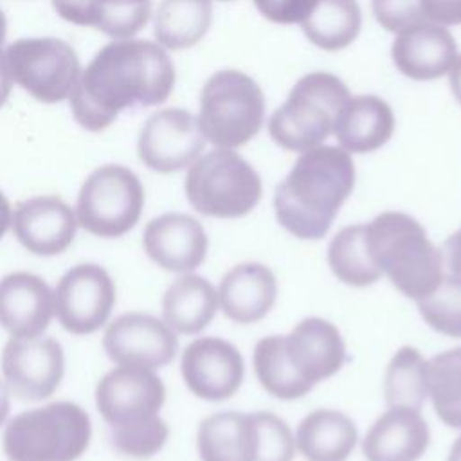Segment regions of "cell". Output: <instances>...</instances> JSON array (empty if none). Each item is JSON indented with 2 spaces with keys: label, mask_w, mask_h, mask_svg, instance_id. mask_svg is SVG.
<instances>
[{
  "label": "cell",
  "mask_w": 461,
  "mask_h": 461,
  "mask_svg": "<svg viewBox=\"0 0 461 461\" xmlns=\"http://www.w3.org/2000/svg\"><path fill=\"white\" fill-rule=\"evenodd\" d=\"M176 74L166 49L148 40H113L81 70L68 97L76 122L88 131L106 130L128 108L164 103Z\"/></svg>",
  "instance_id": "cell-1"
},
{
  "label": "cell",
  "mask_w": 461,
  "mask_h": 461,
  "mask_svg": "<svg viewBox=\"0 0 461 461\" xmlns=\"http://www.w3.org/2000/svg\"><path fill=\"white\" fill-rule=\"evenodd\" d=\"M355 164L339 146L303 151L276 187L274 211L281 227L299 240H321L355 187Z\"/></svg>",
  "instance_id": "cell-2"
},
{
  "label": "cell",
  "mask_w": 461,
  "mask_h": 461,
  "mask_svg": "<svg viewBox=\"0 0 461 461\" xmlns=\"http://www.w3.org/2000/svg\"><path fill=\"white\" fill-rule=\"evenodd\" d=\"M344 362L340 331L321 317L303 319L288 335L263 337L252 353L258 382L279 400L303 398L317 382L339 373Z\"/></svg>",
  "instance_id": "cell-3"
},
{
  "label": "cell",
  "mask_w": 461,
  "mask_h": 461,
  "mask_svg": "<svg viewBox=\"0 0 461 461\" xmlns=\"http://www.w3.org/2000/svg\"><path fill=\"white\" fill-rule=\"evenodd\" d=\"M366 245L375 267L409 299L427 297L443 279V254L411 214H378L366 225Z\"/></svg>",
  "instance_id": "cell-4"
},
{
  "label": "cell",
  "mask_w": 461,
  "mask_h": 461,
  "mask_svg": "<svg viewBox=\"0 0 461 461\" xmlns=\"http://www.w3.org/2000/svg\"><path fill=\"white\" fill-rule=\"evenodd\" d=\"M90 438L88 412L74 402L59 400L9 420L2 448L9 461H77Z\"/></svg>",
  "instance_id": "cell-5"
},
{
  "label": "cell",
  "mask_w": 461,
  "mask_h": 461,
  "mask_svg": "<svg viewBox=\"0 0 461 461\" xmlns=\"http://www.w3.org/2000/svg\"><path fill=\"white\" fill-rule=\"evenodd\" d=\"M196 448L202 461H292L295 438L274 412L223 411L200 421Z\"/></svg>",
  "instance_id": "cell-6"
},
{
  "label": "cell",
  "mask_w": 461,
  "mask_h": 461,
  "mask_svg": "<svg viewBox=\"0 0 461 461\" xmlns=\"http://www.w3.org/2000/svg\"><path fill=\"white\" fill-rule=\"evenodd\" d=\"M349 97L346 83L335 74L321 70L304 74L270 115L268 133L279 148L288 151L303 153L322 146Z\"/></svg>",
  "instance_id": "cell-7"
},
{
  "label": "cell",
  "mask_w": 461,
  "mask_h": 461,
  "mask_svg": "<svg viewBox=\"0 0 461 461\" xmlns=\"http://www.w3.org/2000/svg\"><path fill=\"white\" fill-rule=\"evenodd\" d=\"M198 126L205 142L234 149L252 140L265 122V94L245 72H214L202 86Z\"/></svg>",
  "instance_id": "cell-8"
},
{
  "label": "cell",
  "mask_w": 461,
  "mask_h": 461,
  "mask_svg": "<svg viewBox=\"0 0 461 461\" xmlns=\"http://www.w3.org/2000/svg\"><path fill=\"white\" fill-rule=\"evenodd\" d=\"M184 189L191 207L211 218H241L259 203L263 194L258 171L227 148L200 155L187 167Z\"/></svg>",
  "instance_id": "cell-9"
},
{
  "label": "cell",
  "mask_w": 461,
  "mask_h": 461,
  "mask_svg": "<svg viewBox=\"0 0 461 461\" xmlns=\"http://www.w3.org/2000/svg\"><path fill=\"white\" fill-rule=\"evenodd\" d=\"M144 187L126 166L104 164L83 182L77 202V225L97 238H121L140 220Z\"/></svg>",
  "instance_id": "cell-10"
},
{
  "label": "cell",
  "mask_w": 461,
  "mask_h": 461,
  "mask_svg": "<svg viewBox=\"0 0 461 461\" xmlns=\"http://www.w3.org/2000/svg\"><path fill=\"white\" fill-rule=\"evenodd\" d=\"M4 54L13 83L40 103L68 99L81 74L76 50L59 38H22Z\"/></svg>",
  "instance_id": "cell-11"
},
{
  "label": "cell",
  "mask_w": 461,
  "mask_h": 461,
  "mask_svg": "<svg viewBox=\"0 0 461 461\" xmlns=\"http://www.w3.org/2000/svg\"><path fill=\"white\" fill-rule=\"evenodd\" d=\"M115 301L112 276L97 263H79L68 268L54 288V315L68 333L90 335L108 322Z\"/></svg>",
  "instance_id": "cell-12"
},
{
  "label": "cell",
  "mask_w": 461,
  "mask_h": 461,
  "mask_svg": "<svg viewBox=\"0 0 461 461\" xmlns=\"http://www.w3.org/2000/svg\"><path fill=\"white\" fill-rule=\"evenodd\" d=\"M166 387L153 369L117 366L101 376L95 405L110 429H126L158 418Z\"/></svg>",
  "instance_id": "cell-13"
},
{
  "label": "cell",
  "mask_w": 461,
  "mask_h": 461,
  "mask_svg": "<svg viewBox=\"0 0 461 461\" xmlns=\"http://www.w3.org/2000/svg\"><path fill=\"white\" fill-rule=\"evenodd\" d=\"M65 375V353L54 337H11L2 351V376L9 393L40 402L56 393Z\"/></svg>",
  "instance_id": "cell-14"
},
{
  "label": "cell",
  "mask_w": 461,
  "mask_h": 461,
  "mask_svg": "<svg viewBox=\"0 0 461 461\" xmlns=\"http://www.w3.org/2000/svg\"><path fill=\"white\" fill-rule=\"evenodd\" d=\"M203 146L196 115L184 108H164L142 124L137 155L148 169L169 175L189 167L202 155Z\"/></svg>",
  "instance_id": "cell-15"
},
{
  "label": "cell",
  "mask_w": 461,
  "mask_h": 461,
  "mask_svg": "<svg viewBox=\"0 0 461 461\" xmlns=\"http://www.w3.org/2000/svg\"><path fill=\"white\" fill-rule=\"evenodd\" d=\"M103 349L117 366L155 371L173 362L178 339L162 319L144 312H128L108 324L103 335Z\"/></svg>",
  "instance_id": "cell-16"
},
{
  "label": "cell",
  "mask_w": 461,
  "mask_h": 461,
  "mask_svg": "<svg viewBox=\"0 0 461 461\" xmlns=\"http://www.w3.org/2000/svg\"><path fill=\"white\" fill-rule=\"evenodd\" d=\"M180 373L187 389L209 402H221L240 389L245 366L238 348L220 337H198L180 358Z\"/></svg>",
  "instance_id": "cell-17"
},
{
  "label": "cell",
  "mask_w": 461,
  "mask_h": 461,
  "mask_svg": "<svg viewBox=\"0 0 461 461\" xmlns=\"http://www.w3.org/2000/svg\"><path fill=\"white\" fill-rule=\"evenodd\" d=\"M76 211L58 194H38L22 200L13 209L11 229L20 245L34 256L65 252L77 230Z\"/></svg>",
  "instance_id": "cell-18"
},
{
  "label": "cell",
  "mask_w": 461,
  "mask_h": 461,
  "mask_svg": "<svg viewBox=\"0 0 461 461\" xmlns=\"http://www.w3.org/2000/svg\"><path fill=\"white\" fill-rule=\"evenodd\" d=\"M142 247L162 270L187 274L205 261L209 238L203 225L191 214L164 212L146 223Z\"/></svg>",
  "instance_id": "cell-19"
},
{
  "label": "cell",
  "mask_w": 461,
  "mask_h": 461,
  "mask_svg": "<svg viewBox=\"0 0 461 461\" xmlns=\"http://www.w3.org/2000/svg\"><path fill=\"white\" fill-rule=\"evenodd\" d=\"M54 313V290L43 277L16 270L0 279V326L11 337H40Z\"/></svg>",
  "instance_id": "cell-20"
},
{
  "label": "cell",
  "mask_w": 461,
  "mask_h": 461,
  "mask_svg": "<svg viewBox=\"0 0 461 461\" xmlns=\"http://www.w3.org/2000/svg\"><path fill=\"white\" fill-rule=\"evenodd\" d=\"M391 58L402 76L414 81H434L452 68L457 45L445 25L423 22L396 34Z\"/></svg>",
  "instance_id": "cell-21"
},
{
  "label": "cell",
  "mask_w": 461,
  "mask_h": 461,
  "mask_svg": "<svg viewBox=\"0 0 461 461\" xmlns=\"http://www.w3.org/2000/svg\"><path fill=\"white\" fill-rule=\"evenodd\" d=\"M429 443V425L420 411L389 407L369 427L362 441V452L367 461H418Z\"/></svg>",
  "instance_id": "cell-22"
},
{
  "label": "cell",
  "mask_w": 461,
  "mask_h": 461,
  "mask_svg": "<svg viewBox=\"0 0 461 461\" xmlns=\"http://www.w3.org/2000/svg\"><path fill=\"white\" fill-rule=\"evenodd\" d=\"M277 299V279L261 263L247 261L232 267L220 281L218 304L223 315L238 324H252L267 317Z\"/></svg>",
  "instance_id": "cell-23"
},
{
  "label": "cell",
  "mask_w": 461,
  "mask_h": 461,
  "mask_svg": "<svg viewBox=\"0 0 461 461\" xmlns=\"http://www.w3.org/2000/svg\"><path fill=\"white\" fill-rule=\"evenodd\" d=\"M393 108L378 95H351L340 108L333 133L348 153H371L382 148L394 133Z\"/></svg>",
  "instance_id": "cell-24"
},
{
  "label": "cell",
  "mask_w": 461,
  "mask_h": 461,
  "mask_svg": "<svg viewBox=\"0 0 461 461\" xmlns=\"http://www.w3.org/2000/svg\"><path fill=\"white\" fill-rule=\"evenodd\" d=\"M59 18L115 40L131 38L151 16V0H50Z\"/></svg>",
  "instance_id": "cell-25"
},
{
  "label": "cell",
  "mask_w": 461,
  "mask_h": 461,
  "mask_svg": "<svg viewBox=\"0 0 461 461\" xmlns=\"http://www.w3.org/2000/svg\"><path fill=\"white\" fill-rule=\"evenodd\" d=\"M218 310V292L202 276L182 274L162 297V321L176 333L196 335L205 330Z\"/></svg>",
  "instance_id": "cell-26"
},
{
  "label": "cell",
  "mask_w": 461,
  "mask_h": 461,
  "mask_svg": "<svg viewBox=\"0 0 461 461\" xmlns=\"http://www.w3.org/2000/svg\"><path fill=\"white\" fill-rule=\"evenodd\" d=\"M358 439L351 418L333 409L306 414L295 432V447L306 461H346Z\"/></svg>",
  "instance_id": "cell-27"
},
{
  "label": "cell",
  "mask_w": 461,
  "mask_h": 461,
  "mask_svg": "<svg viewBox=\"0 0 461 461\" xmlns=\"http://www.w3.org/2000/svg\"><path fill=\"white\" fill-rule=\"evenodd\" d=\"M212 0H162L153 32L166 50H184L194 47L211 29Z\"/></svg>",
  "instance_id": "cell-28"
},
{
  "label": "cell",
  "mask_w": 461,
  "mask_h": 461,
  "mask_svg": "<svg viewBox=\"0 0 461 461\" xmlns=\"http://www.w3.org/2000/svg\"><path fill=\"white\" fill-rule=\"evenodd\" d=\"M360 25L362 14L355 0H319L312 14L301 23L306 40L328 52L351 45Z\"/></svg>",
  "instance_id": "cell-29"
},
{
  "label": "cell",
  "mask_w": 461,
  "mask_h": 461,
  "mask_svg": "<svg viewBox=\"0 0 461 461\" xmlns=\"http://www.w3.org/2000/svg\"><path fill=\"white\" fill-rule=\"evenodd\" d=\"M328 265L339 281L357 288L369 286L382 277L367 252L364 223L348 225L331 238Z\"/></svg>",
  "instance_id": "cell-30"
},
{
  "label": "cell",
  "mask_w": 461,
  "mask_h": 461,
  "mask_svg": "<svg viewBox=\"0 0 461 461\" xmlns=\"http://www.w3.org/2000/svg\"><path fill=\"white\" fill-rule=\"evenodd\" d=\"M384 394L387 407L420 411L429 396L427 360L412 346H402L385 369Z\"/></svg>",
  "instance_id": "cell-31"
},
{
  "label": "cell",
  "mask_w": 461,
  "mask_h": 461,
  "mask_svg": "<svg viewBox=\"0 0 461 461\" xmlns=\"http://www.w3.org/2000/svg\"><path fill=\"white\" fill-rule=\"evenodd\" d=\"M427 382L438 418L448 427L461 429V346L427 362Z\"/></svg>",
  "instance_id": "cell-32"
},
{
  "label": "cell",
  "mask_w": 461,
  "mask_h": 461,
  "mask_svg": "<svg viewBox=\"0 0 461 461\" xmlns=\"http://www.w3.org/2000/svg\"><path fill=\"white\" fill-rule=\"evenodd\" d=\"M416 303L421 319L434 331L461 339V277L443 276L438 288Z\"/></svg>",
  "instance_id": "cell-33"
},
{
  "label": "cell",
  "mask_w": 461,
  "mask_h": 461,
  "mask_svg": "<svg viewBox=\"0 0 461 461\" xmlns=\"http://www.w3.org/2000/svg\"><path fill=\"white\" fill-rule=\"evenodd\" d=\"M169 438L167 423L158 416L151 421L126 427V429H110L112 447L128 457L148 459L158 454Z\"/></svg>",
  "instance_id": "cell-34"
},
{
  "label": "cell",
  "mask_w": 461,
  "mask_h": 461,
  "mask_svg": "<svg viewBox=\"0 0 461 461\" xmlns=\"http://www.w3.org/2000/svg\"><path fill=\"white\" fill-rule=\"evenodd\" d=\"M371 9L378 25L394 34L427 22L420 0H371Z\"/></svg>",
  "instance_id": "cell-35"
},
{
  "label": "cell",
  "mask_w": 461,
  "mask_h": 461,
  "mask_svg": "<svg viewBox=\"0 0 461 461\" xmlns=\"http://www.w3.org/2000/svg\"><path fill=\"white\" fill-rule=\"evenodd\" d=\"M263 18L279 25L303 23L319 0H252Z\"/></svg>",
  "instance_id": "cell-36"
},
{
  "label": "cell",
  "mask_w": 461,
  "mask_h": 461,
  "mask_svg": "<svg viewBox=\"0 0 461 461\" xmlns=\"http://www.w3.org/2000/svg\"><path fill=\"white\" fill-rule=\"evenodd\" d=\"M427 22L439 25H461V0H420Z\"/></svg>",
  "instance_id": "cell-37"
},
{
  "label": "cell",
  "mask_w": 461,
  "mask_h": 461,
  "mask_svg": "<svg viewBox=\"0 0 461 461\" xmlns=\"http://www.w3.org/2000/svg\"><path fill=\"white\" fill-rule=\"evenodd\" d=\"M443 263L452 276L461 277V229L447 238L443 245Z\"/></svg>",
  "instance_id": "cell-38"
},
{
  "label": "cell",
  "mask_w": 461,
  "mask_h": 461,
  "mask_svg": "<svg viewBox=\"0 0 461 461\" xmlns=\"http://www.w3.org/2000/svg\"><path fill=\"white\" fill-rule=\"evenodd\" d=\"M11 88H13V79H11L7 63H5V54L0 49V108L5 104V101L11 94Z\"/></svg>",
  "instance_id": "cell-39"
},
{
  "label": "cell",
  "mask_w": 461,
  "mask_h": 461,
  "mask_svg": "<svg viewBox=\"0 0 461 461\" xmlns=\"http://www.w3.org/2000/svg\"><path fill=\"white\" fill-rule=\"evenodd\" d=\"M448 85L454 99L461 104V54H457L452 68L448 70Z\"/></svg>",
  "instance_id": "cell-40"
},
{
  "label": "cell",
  "mask_w": 461,
  "mask_h": 461,
  "mask_svg": "<svg viewBox=\"0 0 461 461\" xmlns=\"http://www.w3.org/2000/svg\"><path fill=\"white\" fill-rule=\"evenodd\" d=\"M11 218H13V207L5 194L0 191V240L11 227Z\"/></svg>",
  "instance_id": "cell-41"
},
{
  "label": "cell",
  "mask_w": 461,
  "mask_h": 461,
  "mask_svg": "<svg viewBox=\"0 0 461 461\" xmlns=\"http://www.w3.org/2000/svg\"><path fill=\"white\" fill-rule=\"evenodd\" d=\"M9 411H11V393H9V387L5 385L4 378H0V425L5 423Z\"/></svg>",
  "instance_id": "cell-42"
},
{
  "label": "cell",
  "mask_w": 461,
  "mask_h": 461,
  "mask_svg": "<svg viewBox=\"0 0 461 461\" xmlns=\"http://www.w3.org/2000/svg\"><path fill=\"white\" fill-rule=\"evenodd\" d=\"M447 461H461V436L452 443Z\"/></svg>",
  "instance_id": "cell-43"
},
{
  "label": "cell",
  "mask_w": 461,
  "mask_h": 461,
  "mask_svg": "<svg viewBox=\"0 0 461 461\" xmlns=\"http://www.w3.org/2000/svg\"><path fill=\"white\" fill-rule=\"evenodd\" d=\"M5 34H7V20L4 11L0 9V49H2V43L5 41Z\"/></svg>",
  "instance_id": "cell-44"
},
{
  "label": "cell",
  "mask_w": 461,
  "mask_h": 461,
  "mask_svg": "<svg viewBox=\"0 0 461 461\" xmlns=\"http://www.w3.org/2000/svg\"><path fill=\"white\" fill-rule=\"evenodd\" d=\"M221 2H230V0H221Z\"/></svg>",
  "instance_id": "cell-45"
}]
</instances>
